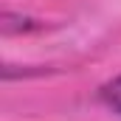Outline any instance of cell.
Instances as JSON below:
<instances>
[{"label": "cell", "instance_id": "1", "mask_svg": "<svg viewBox=\"0 0 121 121\" xmlns=\"http://www.w3.org/2000/svg\"><path fill=\"white\" fill-rule=\"evenodd\" d=\"M99 101H101L107 110H113L116 116H121V76L104 82V85L99 87Z\"/></svg>", "mask_w": 121, "mask_h": 121}]
</instances>
